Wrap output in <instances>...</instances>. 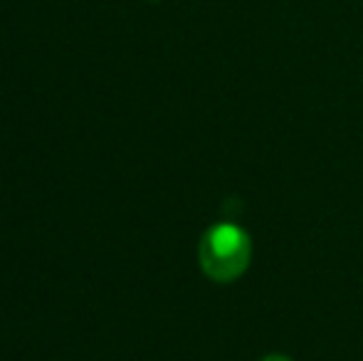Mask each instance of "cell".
<instances>
[{
  "label": "cell",
  "mask_w": 363,
  "mask_h": 361,
  "mask_svg": "<svg viewBox=\"0 0 363 361\" xmlns=\"http://www.w3.org/2000/svg\"><path fill=\"white\" fill-rule=\"evenodd\" d=\"M259 361H291L287 354H267L264 359H259Z\"/></svg>",
  "instance_id": "2"
},
{
  "label": "cell",
  "mask_w": 363,
  "mask_h": 361,
  "mask_svg": "<svg viewBox=\"0 0 363 361\" xmlns=\"http://www.w3.org/2000/svg\"><path fill=\"white\" fill-rule=\"evenodd\" d=\"M198 260L213 282H233L250 267L252 243L247 233L235 223H216L203 233Z\"/></svg>",
  "instance_id": "1"
}]
</instances>
